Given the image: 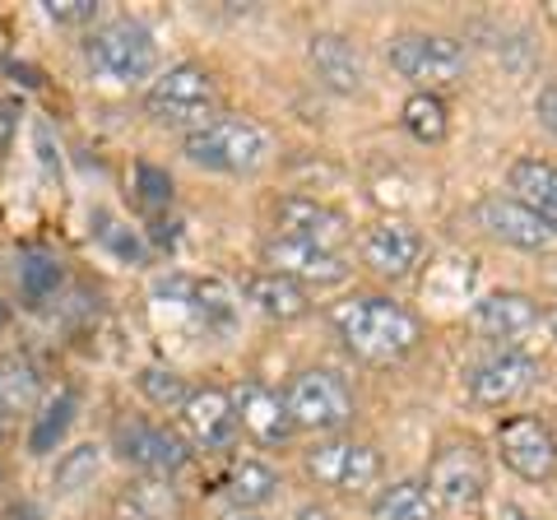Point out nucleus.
Returning <instances> with one entry per match:
<instances>
[{
	"label": "nucleus",
	"mask_w": 557,
	"mask_h": 520,
	"mask_svg": "<svg viewBox=\"0 0 557 520\" xmlns=\"http://www.w3.org/2000/svg\"><path fill=\"white\" fill-rule=\"evenodd\" d=\"M330 325L344 339V349L362 362H399L423 339V325H418L413 311L395 298H381V293H362V298L339 302L330 311Z\"/></svg>",
	"instance_id": "f257e3e1"
},
{
	"label": "nucleus",
	"mask_w": 557,
	"mask_h": 520,
	"mask_svg": "<svg viewBox=\"0 0 557 520\" xmlns=\"http://www.w3.org/2000/svg\"><path fill=\"white\" fill-rule=\"evenodd\" d=\"M186 159L205 168V172H223V177H251L270 163L274 140L265 135V126L251 116H237V112H219L214 121L186 131Z\"/></svg>",
	"instance_id": "f03ea898"
},
{
	"label": "nucleus",
	"mask_w": 557,
	"mask_h": 520,
	"mask_svg": "<svg viewBox=\"0 0 557 520\" xmlns=\"http://www.w3.org/2000/svg\"><path fill=\"white\" fill-rule=\"evenodd\" d=\"M386 61L399 79L413 84V94H442L456 89L469 71V51L450 33H428V28H405L386 42Z\"/></svg>",
	"instance_id": "7ed1b4c3"
},
{
	"label": "nucleus",
	"mask_w": 557,
	"mask_h": 520,
	"mask_svg": "<svg viewBox=\"0 0 557 520\" xmlns=\"http://www.w3.org/2000/svg\"><path fill=\"white\" fill-rule=\"evenodd\" d=\"M84 61L89 71L108 84H145L159 71V42L139 20H108L94 24L84 38Z\"/></svg>",
	"instance_id": "20e7f679"
},
{
	"label": "nucleus",
	"mask_w": 557,
	"mask_h": 520,
	"mask_svg": "<svg viewBox=\"0 0 557 520\" xmlns=\"http://www.w3.org/2000/svg\"><path fill=\"white\" fill-rule=\"evenodd\" d=\"M145 112L159 126L196 131L219 116V79L200 61H177L145 89Z\"/></svg>",
	"instance_id": "39448f33"
},
{
	"label": "nucleus",
	"mask_w": 557,
	"mask_h": 520,
	"mask_svg": "<svg viewBox=\"0 0 557 520\" xmlns=\"http://www.w3.org/2000/svg\"><path fill=\"white\" fill-rule=\"evenodd\" d=\"M284 405L293 413V423L298 432H339L354 423V391H348V381L330 368H302L293 372L288 391H284Z\"/></svg>",
	"instance_id": "423d86ee"
},
{
	"label": "nucleus",
	"mask_w": 557,
	"mask_h": 520,
	"mask_svg": "<svg viewBox=\"0 0 557 520\" xmlns=\"http://www.w3.org/2000/svg\"><path fill=\"white\" fill-rule=\"evenodd\" d=\"M423 488L432 497V507L446 516H465L483 502L487 470H483V450L474 442H446L428 465Z\"/></svg>",
	"instance_id": "0eeeda50"
},
{
	"label": "nucleus",
	"mask_w": 557,
	"mask_h": 520,
	"mask_svg": "<svg viewBox=\"0 0 557 520\" xmlns=\"http://www.w3.org/2000/svg\"><path fill=\"white\" fill-rule=\"evenodd\" d=\"M112 450L131 470L149 474V479H172L177 470H186L190 460V446L177 437L172 428L163 423H149V419H116L112 423Z\"/></svg>",
	"instance_id": "6e6552de"
},
{
	"label": "nucleus",
	"mask_w": 557,
	"mask_h": 520,
	"mask_svg": "<svg viewBox=\"0 0 557 520\" xmlns=\"http://www.w3.org/2000/svg\"><path fill=\"white\" fill-rule=\"evenodd\" d=\"M307 474L330 493H368L372 483L381 479V450L372 442H354V437H330L317 442L302 456Z\"/></svg>",
	"instance_id": "1a4fd4ad"
},
{
	"label": "nucleus",
	"mask_w": 557,
	"mask_h": 520,
	"mask_svg": "<svg viewBox=\"0 0 557 520\" xmlns=\"http://www.w3.org/2000/svg\"><path fill=\"white\" fill-rule=\"evenodd\" d=\"M497 456L502 465L525 479V483H544L557 474V437L544 419H530V413H516V419L497 423Z\"/></svg>",
	"instance_id": "9d476101"
},
{
	"label": "nucleus",
	"mask_w": 557,
	"mask_h": 520,
	"mask_svg": "<svg viewBox=\"0 0 557 520\" xmlns=\"http://www.w3.org/2000/svg\"><path fill=\"white\" fill-rule=\"evenodd\" d=\"M270 219H274V237L311 242V247H325V251H339L344 237L354 233L348 214L317 196H278L270 205Z\"/></svg>",
	"instance_id": "9b49d317"
},
{
	"label": "nucleus",
	"mask_w": 557,
	"mask_h": 520,
	"mask_svg": "<svg viewBox=\"0 0 557 520\" xmlns=\"http://www.w3.org/2000/svg\"><path fill=\"white\" fill-rule=\"evenodd\" d=\"M539 381V362L520 349H502L493 358H483L469 368L465 376V391L469 400L483 405V409H502V405H516L520 395H530Z\"/></svg>",
	"instance_id": "f8f14e48"
},
{
	"label": "nucleus",
	"mask_w": 557,
	"mask_h": 520,
	"mask_svg": "<svg viewBox=\"0 0 557 520\" xmlns=\"http://www.w3.org/2000/svg\"><path fill=\"white\" fill-rule=\"evenodd\" d=\"M260 265H270L274 274H288V280H298L302 288L307 284L330 288V284H344L348 274H354L344 251H325V247L293 242V237H265L260 242Z\"/></svg>",
	"instance_id": "ddd939ff"
},
{
	"label": "nucleus",
	"mask_w": 557,
	"mask_h": 520,
	"mask_svg": "<svg viewBox=\"0 0 557 520\" xmlns=\"http://www.w3.org/2000/svg\"><path fill=\"white\" fill-rule=\"evenodd\" d=\"M428 242L409 219H381L362 233V265H372L381 280H409L423 265Z\"/></svg>",
	"instance_id": "4468645a"
},
{
	"label": "nucleus",
	"mask_w": 557,
	"mask_h": 520,
	"mask_svg": "<svg viewBox=\"0 0 557 520\" xmlns=\"http://www.w3.org/2000/svg\"><path fill=\"white\" fill-rule=\"evenodd\" d=\"M474 219H479V228L487 237L507 242V247H516V251H530V256L548 251L557 242V233L548 228L544 219H534L516 196H502V190H493V196H483L474 205Z\"/></svg>",
	"instance_id": "2eb2a0df"
},
{
	"label": "nucleus",
	"mask_w": 557,
	"mask_h": 520,
	"mask_svg": "<svg viewBox=\"0 0 557 520\" xmlns=\"http://www.w3.org/2000/svg\"><path fill=\"white\" fill-rule=\"evenodd\" d=\"M307 61L311 71H317V79L325 84L330 94L339 98H358L368 94V57L358 51L354 38H344V33H311L307 42Z\"/></svg>",
	"instance_id": "dca6fc26"
},
{
	"label": "nucleus",
	"mask_w": 557,
	"mask_h": 520,
	"mask_svg": "<svg viewBox=\"0 0 557 520\" xmlns=\"http://www.w3.org/2000/svg\"><path fill=\"white\" fill-rule=\"evenodd\" d=\"M233 405H237V428L247 432L256 446L278 450V446L293 442V432H298V423H293V413L284 405V395L260 386V381H247V386L233 395Z\"/></svg>",
	"instance_id": "f3484780"
},
{
	"label": "nucleus",
	"mask_w": 557,
	"mask_h": 520,
	"mask_svg": "<svg viewBox=\"0 0 557 520\" xmlns=\"http://www.w3.org/2000/svg\"><path fill=\"white\" fill-rule=\"evenodd\" d=\"M469 325L483 335V339H497V344H511L525 339L534 325H539V302L530 293H516V288H502V293H487L469 307Z\"/></svg>",
	"instance_id": "a211bd4d"
},
{
	"label": "nucleus",
	"mask_w": 557,
	"mask_h": 520,
	"mask_svg": "<svg viewBox=\"0 0 557 520\" xmlns=\"http://www.w3.org/2000/svg\"><path fill=\"white\" fill-rule=\"evenodd\" d=\"M182 428H186V437L190 446H200V450H228L233 437H237V405H233V395L228 391H219V386H205V391H190V400L182 409Z\"/></svg>",
	"instance_id": "6ab92c4d"
},
{
	"label": "nucleus",
	"mask_w": 557,
	"mask_h": 520,
	"mask_svg": "<svg viewBox=\"0 0 557 520\" xmlns=\"http://www.w3.org/2000/svg\"><path fill=\"white\" fill-rule=\"evenodd\" d=\"M112 516L116 520H182L186 502H182L177 488H172V479L139 474V479H131L126 488L112 497Z\"/></svg>",
	"instance_id": "aec40b11"
},
{
	"label": "nucleus",
	"mask_w": 557,
	"mask_h": 520,
	"mask_svg": "<svg viewBox=\"0 0 557 520\" xmlns=\"http://www.w3.org/2000/svg\"><path fill=\"white\" fill-rule=\"evenodd\" d=\"M507 196H516L534 219L557 233V163L548 159H516L507 172Z\"/></svg>",
	"instance_id": "412c9836"
},
{
	"label": "nucleus",
	"mask_w": 557,
	"mask_h": 520,
	"mask_svg": "<svg viewBox=\"0 0 557 520\" xmlns=\"http://www.w3.org/2000/svg\"><path fill=\"white\" fill-rule=\"evenodd\" d=\"M242 293H247V302L270 321H298V317L311 311V293L298 280L274 274V270H256L251 280L242 284Z\"/></svg>",
	"instance_id": "4be33fe9"
},
{
	"label": "nucleus",
	"mask_w": 557,
	"mask_h": 520,
	"mask_svg": "<svg viewBox=\"0 0 557 520\" xmlns=\"http://www.w3.org/2000/svg\"><path fill=\"white\" fill-rule=\"evenodd\" d=\"M223 493H228L233 511H260L265 502L278 497V474L265 460H237L228 479H223Z\"/></svg>",
	"instance_id": "5701e85b"
},
{
	"label": "nucleus",
	"mask_w": 557,
	"mask_h": 520,
	"mask_svg": "<svg viewBox=\"0 0 557 520\" xmlns=\"http://www.w3.org/2000/svg\"><path fill=\"white\" fill-rule=\"evenodd\" d=\"M42 400V376L28 358H0V419H24Z\"/></svg>",
	"instance_id": "b1692460"
},
{
	"label": "nucleus",
	"mask_w": 557,
	"mask_h": 520,
	"mask_svg": "<svg viewBox=\"0 0 557 520\" xmlns=\"http://www.w3.org/2000/svg\"><path fill=\"white\" fill-rule=\"evenodd\" d=\"M437 507L423 488V479H399L386 483L376 497H372V520H432Z\"/></svg>",
	"instance_id": "393cba45"
},
{
	"label": "nucleus",
	"mask_w": 557,
	"mask_h": 520,
	"mask_svg": "<svg viewBox=\"0 0 557 520\" xmlns=\"http://www.w3.org/2000/svg\"><path fill=\"white\" fill-rule=\"evenodd\" d=\"M399 126H405L418 145H442L446 131H450L442 94H409L405 108H399Z\"/></svg>",
	"instance_id": "a878e982"
},
{
	"label": "nucleus",
	"mask_w": 557,
	"mask_h": 520,
	"mask_svg": "<svg viewBox=\"0 0 557 520\" xmlns=\"http://www.w3.org/2000/svg\"><path fill=\"white\" fill-rule=\"evenodd\" d=\"M57 288H61V260L51 251H38V247L24 251L20 256V293H24V302L42 307Z\"/></svg>",
	"instance_id": "bb28decb"
},
{
	"label": "nucleus",
	"mask_w": 557,
	"mask_h": 520,
	"mask_svg": "<svg viewBox=\"0 0 557 520\" xmlns=\"http://www.w3.org/2000/svg\"><path fill=\"white\" fill-rule=\"evenodd\" d=\"M98 470H102V450L98 446H75V450H65V456L57 460L51 488H57L61 497H79L84 488H94Z\"/></svg>",
	"instance_id": "cd10ccee"
},
{
	"label": "nucleus",
	"mask_w": 557,
	"mask_h": 520,
	"mask_svg": "<svg viewBox=\"0 0 557 520\" xmlns=\"http://www.w3.org/2000/svg\"><path fill=\"white\" fill-rule=\"evenodd\" d=\"M135 386L153 409H163V413H182L186 400H190V386L172 368H139Z\"/></svg>",
	"instance_id": "c85d7f7f"
},
{
	"label": "nucleus",
	"mask_w": 557,
	"mask_h": 520,
	"mask_svg": "<svg viewBox=\"0 0 557 520\" xmlns=\"http://www.w3.org/2000/svg\"><path fill=\"white\" fill-rule=\"evenodd\" d=\"M190 307L200 311V321L209 331H233V317H237V298L223 284H190Z\"/></svg>",
	"instance_id": "c756f323"
},
{
	"label": "nucleus",
	"mask_w": 557,
	"mask_h": 520,
	"mask_svg": "<svg viewBox=\"0 0 557 520\" xmlns=\"http://www.w3.org/2000/svg\"><path fill=\"white\" fill-rule=\"evenodd\" d=\"M70 413H75V391H61L57 400H51V405L42 409V419L33 423V437H28V450H33V456H47V450L65 437Z\"/></svg>",
	"instance_id": "7c9ffc66"
},
{
	"label": "nucleus",
	"mask_w": 557,
	"mask_h": 520,
	"mask_svg": "<svg viewBox=\"0 0 557 520\" xmlns=\"http://www.w3.org/2000/svg\"><path fill=\"white\" fill-rule=\"evenodd\" d=\"M98 237L108 242V247L121 256V260H145V242H139L126 223H116V219H108V214H98Z\"/></svg>",
	"instance_id": "2f4dec72"
},
{
	"label": "nucleus",
	"mask_w": 557,
	"mask_h": 520,
	"mask_svg": "<svg viewBox=\"0 0 557 520\" xmlns=\"http://www.w3.org/2000/svg\"><path fill=\"white\" fill-rule=\"evenodd\" d=\"M135 182H139V196H145V205H153V210L172 205V177H168V172H159L153 163H139Z\"/></svg>",
	"instance_id": "473e14b6"
},
{
	"label": "nucleus",
	"mask_w": 557,
	"mask_h": 520,
	"mask_svg": "<svg viewBox=\"0 0 557 520\" xmlns=\"http://www.w3.org/2000/svg\"><path fill=\"white\" fill-rule=\"evenodd\" d=\"M42 14L51 24H94L98 0H42Z\"/></svg>",
	"instance_id": "72a5a7b5"
},
{
	"label": "nucleus",
	"mask_w": 557,
	"mask_h": 520,
	"mask_svg": "<svg viewBox=\"0 0 557 520\" xmlns=\"http://www.w3.org/2000/svg\"><path fill=\"white\" fill-rule=\"evenodd\" d=\"M20 116H24V102H20V98H0V153L14 149V135H20Z\"/></svg>",
	"instance_id": "f704fd0d"
},
{
	"label": "nucleus",
	"mask_w": 557,
	"mask_h": 520,
	"mask_svg": "<svg viewBox=\"0 0 557 520\" xmlns=\"http://www.w3.org/2000/svg\"><path fill=\"white\" fill-rule=\"evenodd\" d=\"M534 116H539V126H544L553 140H557V79L544 84V89L534 94Z\"/></svg>",
	"instance_id": "c9c22d12"
},
{
	"label": "nucleus",
	"mask_w": 557,
	"mask_h": 520,
	"mask_svg": "<svg viewBox=\"0 0 557 520\" xmlns=\"http://www.w3.org/2000/svg\"><path fill=\"white\" fill-rule=\"evenodd\" d=\"M33 135H38V159H42V168L61 177V159H57V149H51V126H47V121H38V126H33Z\"/></svg>",
	"instance_id": "e433bc0d"
},
{
	"label": "nucleus",
	"mask_w": 557,
	"mask_h": 520,
	"mask_svg": "<svg viewBox=\"0 0 557 520\" xmlns=\"http://www.w3.org/2000/svg\"><path fill=\"white\" fill-rule=\"evenodd\" d=\"M497 520H539L534 511H525V507H516V502H507V507L497 511Z\"/></svg>",
	"instance_id": "4c0bfd02"
},
{
	"label": "nucleus",
	"mask_w": 557,
	"mask_h": 520,
	"mask_svg": "<svg viewBox=\"0 0 557 520\" xmlns=\"http://www.w3.org/2000/svg\"><path fill=\"white\" fill-rule=\"evenodd\" d=\"M298 520H335V516L321 511V507H307V511H298Z\"/></svg>",
	"instance_id": "58836bf2"
},
{
	"label": "nucleus",
	"mask_w": 557,
	"mask_h": 520,
	"mask_svg": "<svg viewBox=\"0 0 557 520\" xmlns=\"http://www.w3.org/2000/svg\"><path fill=\"white\" fill-rule=\"evenodd\" d=\"M10 520H38V511L33 507H10Z\"/></svg>",
	"instance_id": "ea45409f"
},
{
	"label": "nucleus",
	"mask_w": 557,
	"mask_h": 520,
	"mask_svg": "<svg viewBox=\"0 0 557 520\" xmlns=\"http://www.w3.org/2000/svg\"><path fill=\"white\" fill-rule=\"evenodd\" d=\"M223 520H265V516H260V511H228Z\"/></svg>",
	"instance_id": "a19ab883"
},
{
	"label": "nucleus",
	"mask_w": 557,
	"mask_h": 520,
	"mask_svg": "<svg viewBox=\"0 0 557 520\" xmlns=\"http://www.w3.org/2000/svg\"><path fill=\"white\" fill-rule=\"evenodd\" d=\"M548 325H553V335H557V311H553V317H548Z\"/></svg>",
	"instance_id": "79ce46f5"
},
{
	"label": "nucleus",
	"mask_w": 557,
	"mask_h": 520,
	"mask_svg": "<svg viewBox=\"0 0 557 520\" xmlns=\"http://www.w3.org/2000/svg\"><path fill=\"white\" fill-rule=\"evenodd\" d=\"M0 325H5V307H0Z\"/></svg>",
	"instance_id": "37998d69"
}]
</instances>
